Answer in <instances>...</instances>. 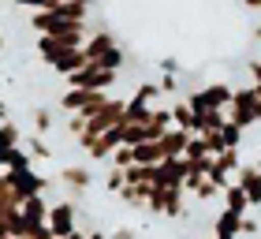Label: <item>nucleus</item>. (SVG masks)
I'll return each mask as SVG.
<instances>
[{"instance_id":"nucleus-1","label":"nucleus","mask_w":261,"mask_h":239,"mask_svg":"<svg viewBox=\"0 0 261 239\" xmlns=\"http://www.w3.org/2000/svg\"><path fill=\"white\" fill-rule=\"evenodd\" d=\"M228 116H231V119H235V124H239L243 131L257 127V124H261V93H257L254 86H243V90H235Z\"/></svg>"},{"instance_id":"nucleus-2","label":"nucleus","mask_w":261,"mask_h":239,"mask_svg":"<svg viewBox=\"0 0 261 239\" xmlns=\"http://www.w3.org/2000/svg\"><path fill=\"white\" fill-rule=\"evenodd\" d=\"M231 98H235V86H228V82H209V86L187 93V105H191L194 112H209V109H231Z\"/></svg>"},{"instance_id":"nucleus-3","label":"nucleus","mask_w":261,"mask_h":239,"mask_svg":"<svg viewBox=\"0 0 261 239\" xmlns=\"http://www.w3.org/2000/svg\"><path fill=\"white\" fill-rule=\"evenodd\" d=\"M105 105H109V93L105 90H64V98H60V109L71 112V116H93V112H101Z\"/></svg>"},{"instance_id":"nucleus-4","label":"nucleus","mask_w":261,"mask_h":239,"mask_svg":"<svg viewBox=\"0 0 261 239\" xmlns=\"http://www.w3.org/2000/svg\"><path fill=\"white\" fill-rule=\"evenodd\" d=\"M116 79H120V71L101 67V64H86L75 75H67V86L71 90H109V86H116Z\"/></svg>"},{"instance_id":"nucleus-5","label":"nucleus","mask_w":261,"mask_h":239,"mask_svg":"<svg viewBox=\"0 0 261 239\" xmlns=\"http://www.w3.org/2000/svg\"><path fill=\"white\" fill-rule=\"evenodd\" d=\"M183 198L187 190L183 187H153L149 195V213H157V217H168V221H179L183 217Z\"/></svg>"},{"instance_id":"nucleus-6","label":"nucleus","mask_w":261,"mask_h":239,"mask_svg":"<svg viewBox=\"0 0 261 239\" xmlns=\"http://www.w3.org/2000/svg\"><path fill=\"white\" fill-rule=\"evenodd\" d=\"M49 228L56 232V235H71V232H79V206L71 198H64V202H56V206H49Z\"/></svg>"},{"instance_id":"nucleus-7","label":"nucleus","mask_w":261,"mask_h":239,"mask_svg":"<svg viewBox=\"0 0 261 239\" xmlns=\"http://www.w3.org/2000/svg\"><path fill=\"white\" fill-rule=\"evenodd\" d=\"M11 176V187H15V195L27 202V198H34V195H45V190L53 187V179H45V176H38L34 169H22V172H8Z\"/></svg>"},{"instance_id":"nucleus-8","label":"nucleus","mask_w":261,"mask_h":239,"mask_svg":"<svg viewBox=\"0 0 261 239\" xmlns=\"http://www.w3.org/2000/svg\"><path fill=\"white\" fill-rule=\"evenodd\" d=\"M56 179H60V183L71 190V202H75V198H82V195H86V190L93 187V172L86 169V164H64Z\"/></svg>"},{"instance_id":"nucleus-9","label":"nucleus","mask_w":261,"mask_h":239,"mask_svg":"<svg viewBox=\"0 0 261 239\" xmlns=\"http://www.w3.org/2000/svg\"><path fill=\"white\" fill-rule=\"evenodd\" d=\"M187 172H191V164L187 157H168L157 164V187H183L187 183Z\"/></svg>"},{"instance_id":"nucleus-10","label":"nucleus","mask_w":261,"mask_h":239,"mask_svg":"<svg viewBox=\"0 0 261 239\" xmlns=\"http://www.w3.org/2000/svg\"><path fill=\"white\" fill-rule=\"evenodd\" d=\"M235 183L246 190V198H250V206H261V172L254 164H243L239 172H235Z\"/></svg>"},{"instance_id":"nucleus-11","label":"nucleus","mask_w":261,"mask_h":239,"mask_svg":"<svg viewBox=\"0 0 261 239\" xmlns=\"http://www.w3.org/2000/svg\"><path fill=\"white\" fill-rule=\"evenodd\" d=\"M243 217H246V213L220 209L217 217H213V235H239L243 232Z\"/></svg>"},{"instance_id":"nucleus-12","label":"nucleus","mask_w":261,"mask_h":239,"mask_svg":"<svg viewBox=\"0 0 261 239\" xmlns=\"http://www.w3.org/2000/svg\"><path fill=\"white\" fill-rule=\"evenodd\" d=\"M19 213H22V221L30 224H49V206H45V195H34V198H27L19 206Z\"/></svg>"},{"instance_id":"nucleus-13","label":"nucleus","mask_w":261,"mask_h":239,"mask_svg":"<svg viewBox=\"0 0 261 239\" xmlns=\"http://www.w3.org/2000/svg\"><path fill=\"white\" fill-rule=\"evenodd\" d=\"M172 119H175V127H179V131H191V135H198V112L187 105V98L172 105Z\"/></svg>"},{"instance_id":"nucleus-14","label":"nucleus","mask_w":261,"mask_h":239,"mask_svg":"<svg viewBox=\"0 0 261 239\" xmlns=\"http://www.w3.org/2000/svg\"><path fill=\"white\" fill-rule=\"evenodd\" d=\"M187 142H191V131H179V127H172L168 135L161 138V146H164V157H183Z\"/></svg>"},{"instance_id":"nucleus-15","label":"nucleus","mask_w":261,"mask_h":239,"mask_svg":"<svg viewBox=\"0 0 261 239\" xmlns=\"http://www.w3.org/2000/svg\"><path fill=\"white\" fill-rule=\"evenodd\" d=\"M224 209H235V213H250L254 206H250V198H246V190L239 187V183H231V187H224Z\"/></svg>"},{"instance_id":"nucleus-16","label":"nucleus","mask_w":261,"mask_h":239,"mask_svg":"<svg viewBox=\"0 0 261 239\" xmlns=\"http://www.w3.org/2000/svg\"><path fill=\"white\" fill-rule=\"evenodd\" d=\"M19 142H22L19 127L11 124V119H4V124H0V172H4V157H8V150H15Z\"/></svg>"},{"instance_id":"nucleus-17","label":"nucleus","mask_w":261,"mask_h":239,"mask_svg":"<svg viewBox=\"0 0 261 239\" xmlns=\"http://www.w3.org/2000/svg\"><path fill=\"white\" fill-rule=\"evenodd\" d=\"M112 45H120V41H116L109 30H93V34H90V41H86V56H90V60H97L101 53H109Z\"/></svg>"},{"instance_id":"nucleus-18","label":"nucleus","mask_w":261,"mask_h":239,"mask_svg":"<svg viewBox=\"0 0 261 239\" xmlns=\"http://www.w3.org/2000/svg\"><path fill=\"white\" fill-rule=\"evenodd\" d=\"M183 157H187V161H205V157H213L205 135H191V142H187V150H183Z\"/></svg>"},{"instance_id":"nucleus-19","label":"nucleus","mask_w":261,"mask_h":239,"mask_svg":"<svg viewBox=\"0 0 261 239\" xmlns=\"http://www.w3.org/2000/svg\"><path fill=\"white\" fill-rule=\"evenodd\" d=\"M30 164H34V157L15 146V150H8V157H4V172H22V169H30Z\"/></svg>"},{"instance_id":"nucleus-20","label":"nucleus","mask_w":261,"mask_h":239,"mask_svg":"<svg viewBox=\"0 0 261 239\" xmlns=\"http://www.w3.org/2000/svg\"><path fill=\"white\" fill-rule=\"evenodd\" d=\"M27 153H30L34 161H49L53 157V146L45 142V135H30L27 138Z\"/></svg>"},{"instance_id":"nucleus-21","label":"nucleus","mask_w":261,"mask_h":239,"mask_svg":"<svg viewBox=\"0 0 261 239\" xmlns=\"http://www.w3.org/2000/svg\"><path fill=\"white\" fill-rule=\"evenodd\" d=\"M220 135H224V142H228V150H243V135L246 131L235 124V119H228V124L220 127Z\"/></svg>"},{"instance_id":"nucleus-22","label":"nucleus","mask_w":261,"mask_h":239,"mask_svg":"<svg viewBox=\"0 0 261 239\" xmlns=\"http://www.w3.org/2000/svg\"><path fill=\"white\" fill-rule=\"evenodd\" d=\"M123 60H127V56H123V49H120V45H112L109 53H101L97 60H90V64H101V67H112V71H120V67H123Z\"/></svg>"},{"instance_id":"nucleus-23","label":"nucleus","mask_w":261,"mask_h":239,"mask_svg":"<svg viewBox=\"0 0 261 239\" xmlns=\"http://www.w3.org/2000/svg\"><path fill=\"white\" fill-rule=\"evenodd\" d=\"M30 116H34V135H49L53 131V112L49 109H34Z\"/></svg>"},{"instance_id":"nucleus-24","label":"nucleus","mask_w":261,"mask_h":239,"mask_svg":"<svg viewBox=\"0 0 261 239\" xmlns=\"http://www.w3.org/2000/svg\"><path fill=\"white\" fill-rule=\"evenodd\" d=\"M109 161H112V169H123V172H127L130 164H135V146H120Z\"/></svg>"},{"instance_id":"nucleus-25","label":"nucleus","mask_w":261,"mask_h":239,"mask_svg":"<svg viewBox=\"0 0 261 239\" xmlns=\"http://www.w3.org/2000/svg\"><path fill=\"white\" fill-rule=\"evenodd\" d=\"M123 187H127V172H123V169H109V176H105V190L120 195Z\"/></svg>"},{"instance_id":"nucleus-26","label":"nucleus","mask_w":261,"mask_h":239,"mask_svg":"<svg viewBox=\"0 0 261 239\" xmlns=\"http://www.w3.org/2000/svg\"><path fill=\"white\" fill-rule=\"evenodd\" d=\"M217 195H224V190H220L217 183H213V179H205V183H201V187L194 190V198H198V202H213Z\"/></svg>"},{"instance_id":"nucleus-27","label":"nucleus","mask_w":261,"mask_h":239,"mask_svg":"<svg viewBox=\"0 0 261 239\" xmlns=\"http://www.w3.org/2000/svg\"><path fill=\"white\" fill-rule=\"evenodd\" d=\"M67 135L75 138V142L86 135V116H71V119H67Z\"/></svg>"},{"instance_id":"nucleus-28","label":"nucleus","mask_w":261,"mask_h":239,"mask_svg":"<svg viewBox=\"0 0 261 239\" xmlns=\"http://www.w3.org/2000/svg\"><path fill=\"white\" fill-rule=\"evenodd\" d=\"M205 142H209V153H213V157H220V153L228 150V142H224V135H220V131H213V135H205Z\"/></svg>"},{"instance_id":"nucleus-29","label":"nucleus","mask_w":261,"mask_h":239,"mask_svg":"<svg viewBox=\"0 0 261 239\" xmlns=\"http://www.w3.org/2000/svg\"><path fill=\"white\" fill-rule=\"evenodd\" d=\"M157 86H161V93H164V98H168V93H179V79H175V75H161V82H157Z\"/></svg>"},{"instance_id":"nucleus-30","label":"nucleus","mask_w":261,"mask_h":239,"mask_svg":"<svg viewBox=\"0 0 261 239\" xmlns=\"http://www.w3.org/2000/svg\"><path fill=\"white\" fill-rule=\"evenodd\" d=\"M257 232H261V224L250 217V213H246V217H243V232H239V235H243V239H250V235H257Z\"/></svg>"},{"instance_id":"nucleus-31","label":"nucleus","mask_w":261,"mask_h":239,"mask_svg":"<svg viewBox=\"0 0 261 239\" xmlns=\"http://www.w3.org/2000/svg\"><path fill=\"white\" fill-rule=\"evenodd\" d=\"M161 75H179V60H175V56H164V60H161Z\"/></svg>"},{"instance_id":"nucleus-32","label":"nucleus","mask_w":261,"mask_h":239,"mask_svg":"<svg viewBox=\"0 0 261 239\" xmlns=\"http://www.w3.org/2000/svg\"><path fill=\"white\" fill-rule=\"evenodd\" d=\"M15 4H22V8H34V11H49L56 0H15Z\"/></svg>"},{"instance_id":"nucleus-33","label":"nucleus","mask_w":261,"mask_h":239,"mask_svg":"<svg viewBox=\"0 0 261 239\" xmlns=\"http://www.w3.org/2000/svg\"><path fill=\"white\" fill-rule=\"evenodd\" d=\"M250 79H254V86L261 82V60H254V64H250Z\"/></svg>"},{"instance_id":"nucleus-34","label":"nucleus","mask_w":261,"mask_h":239,"mask_svg":"<svg viewBox=\"0 0 261 239\" xmlns=\"http://www.w3.org/2000/svg\"><path fill=\"white\" fill-rule=\"evenodd\" d=\"M112 239H135V232H130V228H116Z\"/></svg>"},{"instance_id":"nucleus-35","label":"nucleus","mask_w":261,"mask_h":239,"mask_svg":"<svg viewBox=\"0 0 261 239\" xmlns=\"http://www.w3.org/2000/svg\"><path fill=\"white\" fill-rule=\"evenodd\" d=\"M64 239H90V232H82V228H79V232H71V235H64Z\"/></svg>"},{"instance_id":"nucleus-36","label":"nucleus","mask_w":261,"mask_h":239,"mask_svg":"<svg viewBox=\"0 0 261 239\" xmlns=\"http://www.w3.org/2000/svg\"><path fill=\"white\" fill-rule=\"evenodd\" d=\"M243 4L250 8V11H261V0H243Z\"/></svg>"},{"instance_id":"nucleus-37","label":"nucleus","mask_w":261,"mask_h":239,"mask_svg":"<svg viewBox=\"0 0 261 239\" xmlns=\"http://www.w3.org/2000/svg\"><path fill=\"white\" fill-rule=\"evenodd\" d=\"M90 239H112V235H105V232H90Z\"/></svg>"},{"instance_id":"nucleus-38","label":"nucleus","mask_w":261,"mask_h":239,"mask_svg":"<svg viewBox=\"0 0 261 239\" xmlns=\"http://www.w3.org/2000/svg\"><path fill=\"white\" fill-rule=\"evenodd\" d=\"M4 119H8V109H4V101H0V124H4Z\"/></svg>"},{"instance_id":"nucleus-39","label":"nucleus","mask_w":261,"mask_h":239,"mask_svg":"<svg viewBox=\"0 0 261 239\" xmlns=\"http://www.w3.org/2000/svg\"><path fill=\"white\" fill-rule=\"evenodd\" d=\"M254 169H257V172H261V153H257V157H254Z\"/></svg>"},{"instance_id":"nucleus-40","label":"nucleus","mask_w":261,"mask_h":239,"mask_svg":"<svg viewBox=\"0 0 261 239\" xmlns=\"http://www.w3.org/2000/svg\"><path fill=\"white\" fill-rule=\"evenodd\" d=\"M0 53H4V30H0Z\"/></svg>"},{"instance_id":"nucleus-41","label":"nucleus","mask_w":261,"mask_h":239,"mask_svg":"<svg viewBox=\"0 0 261 239\" xmlns=\"http://www.w3.org/2000/svg\"><path fill=\"white\" fill-rule=\"evenodd\" d=\"M254 38H257V41H261V27H257V30H254Z\"/></svg>"}]
</instances>
